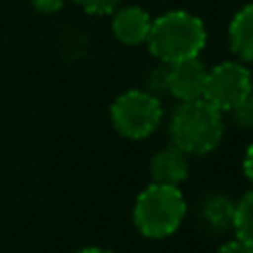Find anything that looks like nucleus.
Here are the masks:
<instances>
[{
  "instance_id": "obj_10",
  "label": "nucleus",
  "mask_w": 253,
  "mask_h": 253,
  "mask_svg": "<svg viewBox=\"0 0 253 253\" xmlns=\"http://www.w3.org/2000/svg\"><path fill=\"white\" fill-rule=\"evenodd\" d=\"M233 218H236V200L227 193H213L202 202V220L213 231L224 233L233 229Z\"/></svg>"
},
{
  "instance_id": "obj_1",
  "label": "nucleus",
  "mask_w": 253,
  "mask_h": 253,
  "mask_svg": "<svg viewBox=\"0 0 253 253\" xmlns=\"http://www.w3.org/2000/svg\"><path fill=\"white\" fill-rule=\"evenodd\" d=\"M147 47L165 65L198 58L207 47V27L196 13L173 9L151 20Z\"/></svg>"
},
{
  "instance_id": "obj_17",
  "label": "nucleus",
  "mask_w": 253,
  "mask_h": 253,
  "mask_svg": "<svg viewBox=\"0 0 253 253\" xmlns=\"http://www.w3.org/2000/svg\"><path fill=\"white\" fill-rule=\"evenodd\" d=\"M242 169H245L247 180L253 184V142L249 144V149L245 151V160H242Z\"/></svg>"
},
{
  "instance_id": "obj_6",
  "label": "nucleus",
  "mask_w": 253,
  "mask_h": 253,
  "mask_svg": "<svg viewBox=\"0 0 253 253\" xmlns=\"http://www.w3.org/2000/svg\"><path fill=\"white\" fill-rule=\"evenodd\" d=\"M207 71H209V67L200 60V56L171 62V65H167V93L173 96L178 102L202 100Z\"/></svg>"
},
{
  "instance_id": "obj_7",
  "label": "nucleus",
  "mask_w": 253,
  "mask_h": 253,
  "mask_svg": "<svg viewBox=\"0 0 253 253\" xmlns=\"http://www.w3.org/2000/svg\"><path fill=\"white\" fill-rule=\"evenodd\" d=\"M149 29H151V16L147 9L131 4V7L116 9L114 18H111V31H114L116 40L123 44L135 47V44L147 42Z\"/></svg>"
},
{
  "instance_id": "obj_8",
  "label": "nucleus",
  "mask_w": 253,
  "mask_h": 253,
  "mask_svg": "<svg viewBox=\"0 0 253 253\" xmlns=\"http://www.w3.org/2000/svg\"><path fill=\"white\" fill-rule=\"evenodd\" d=\"M149 175H151L153 184L180 187L189 178V156H184L173 144L160 149L149 162Z\"/></svg>"
},
{
  "instance_id": "obj_18",
  "label": "nucleus",
  "mask_w": 253,
  "mask_h": 253,
  "mask_svg": "<svg viewBox=\"0 0 253 253\" xmlns=\"http://www.w3.org/2000/svg\"><path fill=\"white\" fill-rule=\"evenodd\" d=\"M76 253H114V251L102 249V247H84V249H80V251H76Z\"/></svg>"
},
{
  "instance_id": "obj_9",
  "label": "nucleus",
  "mask_w": 253,
  "mask_h": 253,
  "mask_svg": "<svg viewBox=\"0 0 253 253\" xmlns=\"http://www.w3.org/2000/svg\"><path fill=\"white\" fill-rule=\"evenodd\" d=\"M229 47L240 62H253V2L245 4L229 22Z\"/></svg>"
},
{
  "instance_id": "obj_14",
  "label": "nucleus",
  "mask_w": 253,
  "mask_h": 253,
  "mask_svg": "<svg viewBox=\"0 0 253 253\" xmlns=\"http://www.w3.org/2000/svg\"><path fill=\"white\" fill-rule=\"evenodd\" d=\"M147 91L153 93V96L160 98L162 93H167V65L162 62L160 67L149 71L147 76Z\"/></svg>"
},
{
  "instance_id": "obj_13",
  "label": "nucleus",
  "mask_w": 253,
  "mask_h": 253,
  "mask_svg": "<svg viewBox=\"0 0 253 253\" xmlns=\"http://www.w3.org/2000/svg\"><path fill=\"white\" fill-rule=\"evenodd\" d=\"M229 114H231L233 123L238 126H242V129H253V93L247 100H242L238 107H233Z\"/></svg>"
},
{
  "instance_id": "obj_12",
  "label": "nucleus",
  "mask_w": 253,
  "mask_h": 253,
  "mask_svg": "<svg viewBox=\"0 0 253 253\" xmlns=\"http://www.w3.org/2000/svg\"><path fill=\"white\" fill-rule=\"evenodd\" d=\"M74 2L89 16H109L120 7L123 0H74Z\"/></svg>"
},
{
  "instance_id": "obj_5",
  "label": "nucleus",
  "mask_w": 253,
  "mask_h": 253,
  "mask_svg": "<svg viewBox=\"0 0 253 253\" xmlns=\"http://www.w3.org/2000/svg\"><path fill=\"white\" fill-rule=\"evenodd\" d=\"M253 93V78L245 62L227 60L211 67L207 71L205 83V100L213 105L218 111L229 114L233 107H238L242 100H247Z\"/></svg>"
},
{
  "instance_id": "obj_3",
  "label": "nucleus",
  "mask_w": 253,
  "mask_h": 253,
  "mask_svg": "<svg viewBox=\"0 0 253 253\" xmlns=\"http://www.w3.org/2000/svg\"><path fill=\"white\" fill-rule=\"evenodd\" d=\"M187 215V200L180 187L149 184L133 205V224L144 238L162 240L173 236Z\"/></svg>"
},
{
  "instance_id": "obj_2",
  "label": "nucleus",
  "mask_w": 253,
  "mask_h": 253,
  "mask_svg": "<svg viewBox=\"0 0 253 253\" xmlns=\"http://www.w3.org/2000/svg\"><path fill=\"white\" fill-rule=\"evenodd\" d=\"M169 135L184 156H207L224 138V114L202 100L180 102L169 123Z\"/></svg>"
},
{
  "instance_id": "obj_4",
  "label": "nucleus",
  "mask_w": 253,
  "mask_h": 253,
  "mask_svg": "<svg viewBox=\"0 0 253 253\" xmlns=\"http://www.w3.org/2000/svg\"><path fill=\"white\" fill-rule=\"evenodd\" d=\"M109 118L123 138L144 140L158 131L165 118V109L160 98L147 89H129L111 102Z\"/></svg>"
},
{
  "instance_id": "obj_15",
  "label": "nucleus",
  "mask_w": 253,
  "mask_h": 253,
  "mask_svg": "<svg viewBox=\"0 0 253 253\" xmlns=\"http://www.w3.org/2000/svg\"><path fill=\"white\" fill-rule=\"evenodd\" d=\"M67 0H31V4H34V9H38V11L42 13H56L60 11L62 7H65Z\"/></svg>"
},
{
  "instance_id": "obj_16",
  "label": "nucleus",
  "mask_w": 253,
  "mask_h": 253,
  "mask_svg": "<svg viewBox=\"0 0 253 253\" xmlns=\"http://www.w3.org/2000/svg\"><path fill=\"white\" fill-rule=\"evenodd\" d=\"M215 253H253V249H249L247 245H242L240 240H231V242H224L222 247H218Z\"/></svg>"
},
{
  "instance_id": "obj_11",
  "label": "nucleus",
  "mask_w": 253,
  "mask_h": 253,
  "mask_svg": "<svg viewBox=\"0 0 253 253\" xmlns=\"http://www.w3.org/2000/svg\"><path fill=\"white\" fill-rule=\"evenodd\" d=\"M236 240L253 249V187L240 200H236V218H233Z\"/></svg>"
}]
</instances>
